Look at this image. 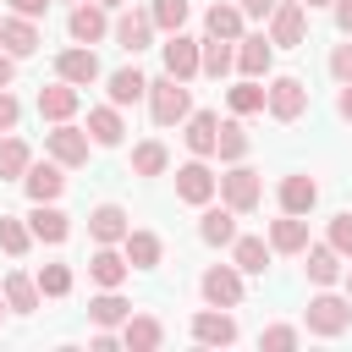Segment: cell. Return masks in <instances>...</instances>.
<instances>
[{
    "label": "cell",
    "instance_id": "d6a6232c",
    "mask_svg": "<svg viewBox=\"0 0 352 352\" xmlns=\"http://www.w3.org/2000/svg\"><path fill=\"white\" fill-rule=\"evenodd\" d=\"M138 99H148V77L138 66L110 72V104H138Z\"/></svg>",
    "mask_w": 352,
    "mask_h": 352
},
{
    "label": "cell",
    "instance_id": "2e32d148",
    "mask_svg": "<svg viewBox=\"0 0 352 352\" xmlns=\"http://www.w3.org/2000/svg\"><path fill=\"white\" fill-rule=\"evenodd\" d=\"M77 82H50V88H38V116L44 121H72L77 116Z\"/></svg>",
    "mask_w": 352,
    "mask_h": 352
},
{
    "label": "cell",
    "instance_id": "5b68a950",
    "mask_svg": "<svg viewBox=\"0 0 352 352\" xmlns=\"http://www.w3.org/2000/svg\"><path fill=\"white\" fill-rule=\"evenodd\" d=\"M165 72L170 77H182V82H192V77H204V38H187V33H170L165 44Z\"/></svg>",
    "mask_w": 352,
    "mask_h": 352
},
{
    "label": "cell",
    "instance_id": "603a6c76",
    "mask_svg": "<svg viewBox=\"0 0 352 352\" xmlns=\"http://www.w3.org/2000/svg\"><path fill=\"white\" fill-rule=\"evenodd\" d=\"M302 258H308V280H314V286H336V280H341V253H336L330 242H308Z\"/></svg>",
    "mask_w": 352,
    "mask_h": 352
},
{
    "label": "cell",
    "instance_id": "7402d4cb",
    "mask_svg": "<svg viewBox=\"0 0 352 352\" xmlns=\"http://www.w3.org/2000/svg\"><path fill=\"white\" fill-rule=\"evenodd\" d=\"M28 226H33V236H38V242H66V236H72V214H66V209H55V204H33Z\"/></svg>",
    "mask_w": 352,
    "mask_h": 352
},
{
    "label": "cell",
    "instance_id": "f907efd6",
    "mask_svg": "<svg viewBox=\"0 0 352 352\" xmlns=\"http://www.w3.org/2000/svg\"><path fill=\"white\" fill-rule=\"evenodd\" d=\"M336 110H341V121H352V82H341V94H336Z\"/></svg>",
    "mask_w": 352,
    "mask_h": 352
},
{
    "label": "cell",
    "instance_id": "277c9868",
    "mask_svg": "<svg viewBox=\"0 0 352 352\" xmlns=\"http://www.w3.org/2000/svg\"><path fill=\"white\" fill-rule=\"evenodd\" d=\"M198 292H204L209 308H236L242 302V270L236 264H209L198 275Z\"/></svg>",
    "mask_w": 352,
    "mask_h": 352
},
{
    "label": "cell",
    "instance_id": "52a82bcc",
    "mask_svg": "<svg viewBox=\"0 0 352 352\" xmlns=\"http://www.w3.org/2000/svg\"><path fill=\"white\" fill-rule=\"evenodd\" d=\"M88 132H77L72 121H55V132H44V148H50V160H60L66 170H77V165H88Z\"/></svg>",
    "mask_w": 352,
    "mask_h": 352
},
{
    "label": "cell",
    "instance_id": "681fc988",
    "mask_svg": "<svg viewBox=\"0 0 352 352\" xmlns=\"http://www.w3.org/2000/svg\"><path fill=\"white\" fill-rule=\"evenodd\" d=\"M11 77H16V55L0 50V88H11Z\"/></svg>",
    "mask_w": 352,
    "mask_h": 352
},
{
    "label": "cell",
    "instance_id": "8992f818",
    "mask_svg": "<svg viewBox=\"0 0 352 352\" xmlns=\"http://www.w3.org/2000/svg\"><path fill=\"white\" fill-rule=\"evenodd\" d=\"M302 33H308V6H302V0H280V6L270 11V44L297 50Z\"/></svg>",
    "mask_w": 352,
    "mask_h": 352
},
{
    "label": "cell",
    "instance_id": "f35d334b",
    "mask_svg": "<svg viewBox=\"0 0 352 352\" xmlns=\"http://www.w3.org/2000/svg\"><path fill=\"white\" fill-rule=\"evenodd\" d=\"M28 242H33V226H22L16 214H0V248H6L11 258H22V253H28Z\"/></svg>",
    "mask_w": 352,
    "mask_h": 352
},
{
    "label": "cell",
    "instance_id": "4dcf8cb0",
    "mask_svg": "<svg viewBox=\"0 0 352 352\" xmlns=\"http://www.w3.org/2000/svg\"><path fill=\"white\" fill-rule=\"evenodd\" d=\"M204 33L209 38H242V6H226V0H214L209 11H204Z\"/></svg>",
    "mask_w": 352,
    "mask_h": 352
},
{
    "label": "cell",
    "instance_id": "3957f363",
    "mask_svg": "<svg viewBox=\"0 0 352 352\" xmlns=\"http://www.w3.org/2000/svg\"><path fill=\"white\" fill-rule=\"evenodd\" d=\"M258 198H264V182H258V170H248L242 160L220 176V204H231L236 214H253L258 209Z\"/></svg>",
    "mask_w": 352,
    "mask_h": 352
},
{
    "label": "cell",
    "instance_id": "83f0119b",
    "mask_svg": "<svg viewBox=\"0 0 352 352\" xmlns=\"http://www.w3.org/2000/svg\"><path fill=\"white\" fill-rule=\"evenodd\" d=\"M0 292H6V302H11V314H33L38 308V275H22V270H11L6 280H0Z\"/></svg>",
    "mask_w": 352,
    "mask_h": 352
},
{
    "label": "cell",
    "instance_id": "c3c4849f",
    "mask_svg": "<svg viewBox=\"0 0 352 352\" xmlns=\"http://www.w3.org/2000/svg\"><path fill=\"white\" fill-rule=\"evenodd\" d=\"M336 28L352 38V0H336Z\"/></svg>",
    "mask_w": 352,
    "mask_h": 352
},
{
    "label": "cell",
    "instance_id": "e0dca14e",
    "mask_svg": "<svg viewBox=\"0 0 352 352\" xmlns=\"http://www.w3.org/2000/svg\"><path fill=\"white\" fill-rule=\"evenodd\" d=\"M126 231H132V220H126L121 204H99V209L88 214V236H94V242H126Z\"/></svg>",
    "mask_w": 352,
    "mask_h": 352
},
{
    "label": "cell",
    "instance_id": "f1b7e54d",
    "mask_svg": "<svg viewBox=\"0 0 352 352\" xmlns=\"http://www.w3.org/2000/svg\"><path fill=\"white\" fill-rule=\"evenodd\" d=\"M88 319H94L99 330H110V324H126V319H132V302H126L116 286H104V292L88 302Z\"/></svg>",
    "mask_w": 352,
    "mask_h": 352
},
{
    "label": "cell",
    "instance_id": "db71d44e",
    "mask_svg": "<svg viewBox=\"0 0 352 352\" xmlns=\"http://www.w3.org/2000/svg\"><path fill=\"white\" fill-rule=\"evenodd\" d=\"M6 308H11V302H6V292H0V319H6Z\"/></svg>",
    "mask_w": 352,
    "mask_h": 352
},
{
    "label": "cell",
    "instance_id": "d4e9b609",
    "mask_svg": "<svg viewBox=\"0 0 352 352\" xmlns=\"http://www.w3.org/2000/svg\"><path fill=\"white\" fill-rule=\"evenodd\" d=\"M121 132H126L121 104H99V110H88V138H94L99 148H116V143H121Z\"/></svg>",
    "mask_w": 352,
    "mask_h": 352
},
{
    "label": "cell",
    "instance_id": "8fae6325",
    "mask_svg": "<svg viewBox=\"0 0 352 352\" xmlns=\"http://www.w3.org/2000/svg\"><path fill=\"white\" fill-rule=\"evenodd\" d=\"M264 110H270L275 121H297V116L308 110V88H302V77H275V82H270Z\"/></svg>",
    "mask_w": 352,
    "mask_h": 352
},
{
    "label": "cell",
    "instance_id": "8d00e7d4",
    "mask_svg": "<svg viewBox=\"0 0 352 352\" xmlns=\"http://www.w3.org/2000/svg\"><path fill=\"white\" fill-rule=\"evenodd\" d=\"M236 66V50H231V38H204V77H226Z\"/></svg>",
    "mask_w": 352,
    "mask_h": 352
},
{
    "label": "cell",
    "instance_id": "1f68e13d",
    "mask_svg": "<svg viewBox=\"0 0 352 352\" xmlns=\"http://www.w3.org/2000/svg\"><path fill=\"white\" fill-rule=\"evenodd\" d=\"M121 253H126V264H132V270H154V264H160V253H165V242H160L154 231H126Z\"/></svg>",
    "mask_w": 352,
    "mask_h": 352
},
{
    "label": "cell",
    "instance_id": "5bb4252c",
    "mask_svg": "<svg viewBox=\"0 0 352 352\" xmlns=\"http://www.w3.org/2000/svg\"><path fill=\"white\" fill-rule=\"evenodd\" d=\"M198 236L209 242V248H231L236 242V209L231 204H204V220H198Z\"/></svg>",
    "mask_w": 352,
    "mask_h": 352
},
{
    "label": "cell",
    "instance_id": "f546056e",
    "mask_svg": "<svg viewBox=\"0 0 352 352\" xmlns=\"http://www.w3.org/2000/svg\"><path fill=\"white\" fill-rule=\"evenodd\" d=\"M160 341H165V324L154 314H132L126 330H121V346H132V352H154Z\"/></svg>",
    "mask_w": 352,
    "mask_h": 352
},
{
    "label": "cell",
    "instance_id": "bcb514c9",
    "mask_svg": "<svg viewBox=\"0 0 352 352\" xmlns=\"http://www.w3.org/2000/svg\"><path fill=\"white\" fill-rule=\"evenodd\" d=\"M236 6H242V16H270L280 0H236Z\"/></svg>",
    "mask_w": 352,
    "mask_h": 352
},
{
    "label": "cell",
    "instance_id": "b9f144b4",
    "mask_svg": "<svg viewBox=\"0 0 352 352\" xmlns=\"http://www.w3.org/2000/svg\"><path fill=\"white\" fill-rule=\"evenodd\" d=\"M302 336L292 330V324H270V330H258V346H270V352H292Z\"/></svg>",
    "mask_w": 352,
    "mask_h": 352
},
{
    "label": "cell",
    "instance_id": "7c38bea8",
    "mask_svg": "<svg viewBox=\"0 0 352 352\" xmlns=\"http://www.w3.org/2000/svg\"><path fill=\"white\" fill-rule=\"evenodd\" d=\"M66 165L60 160H44V165H28V176H22V187H28V198L33 204H55L60 192H66V176H60Z\"/></svg>",
    "mask_w": 352,
    "mask_h": 352
},
{
    "label": "cell",
    "instance_id": "f5cc1de1",
    "mask_svg": "<svg viewBox=\"0 0 352 352\" xmlns=\"http://www.w3.org/2000/svg\"><path fill=\"white\" fill-rule=\"evenodd\" d=\"M302 6H308V11H314V6H336V0H302Z\"/></svg>",
    "mask_w": 352,
    "mask_h": 352
},
{
    "label": "cell",
    "instance_id": "ba28073f",
    "mask_svg": "<svg viewBox=\"0 0 352 352\" xmlns=\"http://www.w3.org/2000/svg\"><path fill=\"white\" fill-rule=\"evenodd\" d=\"M214 192H220V176H214V170H209V165H204V160L192 154V160H187V165L176 170V198H182V204H198V209H204V204H209Z\"/></svg>",
    "mask_w": 352,
    "mask_h": 352
},
{
    "label": "cell",
    "instance_id": "d6986e66",
    "mask_svg": "<svg viewBox=\"0 0 352 352\" xmlns=\"http://www.w3.org/2000/svg\"><path fill=\"white\" fill-rule=\"evenodd\" d=\"M270 60H275V44H270L264 33L236 38V72H242V77H264V72H270Z\"/></svg>",
    "mask_w": 352,
    "mask_h": 352
},
{
    "label": "cell",
    "instance_id": "60d3db41",
    "mask_svg": "<svg viewBox=\"0 0 352 352\" xmlns=\"http://www.w3.org/2000/svg\"><path fill=\"white\" fill-rule=\"evenodd\" d=\"M38 292H44V297H66V292H72V270H66V264H44V270H38Z\"/></svg>",
    "mask_w": 352,
    "mask_h": 352
},
{
    "label": "cell",
    "instance_id": "484cf974",
    "mask_svg": "<svg viewBox=\"0 0 352 352\" xmlns=\"http://www.w3.org/2000/svg\"><path fill=\"white\" fill-rule=\"evenodd\" d=\"M270 248H275V253H302V248H308V220L280 209V220L270 226Z\"/></svg>",
    "mask_w": 352,
    "mask_h": 352
},
{
    "label": "cell",
    "instance_id": "cb8c5ba5",
    "mask_svg": "<svg viewBox=\"0 0 352 352\" xmlns=\"http://www.w3.org/2000/svg\"><path fill=\"white\" fill-rule=\"evenodd\" d=\"M0 44H6L16 60H28V55L38 50V28H33V16H6V22H0Z\"/></svg>",
    "mask_w": 352,
    "mask_h": 352
},
{
    "label": "cell",
    "instance_id": "4316f807",
    "mask_svg": "<svg viewBox=\"0 0 352 352\" xmlns=\"http://www.w3.org/2000/svg\"><path fill=\"white\" fill-rule=\"evenodd\" d=\"M270 253H275V248H270L264 236H236V242H231V264H236L242 275H264V270H270Z\"/></svg>",
    "mask_w": 352,
    "mask_h": 352
},
{
    "label": "cell",
    "instance_id": "11a10c76",
    "mask_svg": "<svg viewBox=\"0 0 352 352\" xmlns=\"http://www.w3.org/2000/svg\"><path fill=\"white\" fill-rule=\"evenodd\" d=\"M346 297H352V270H346Z\"/></svg>",
    "mask_w": 352,
    "mask_h": 352
},
{
    "label": "cell",
    "instance_id": "74e56055",
    "mask_svg": "<svg viewBox=\"0 0 352 352\" xmlns=\"http://www.w3.org/2000/svg\"><path fill=\"white\" fill-rule=\"evenodd\" d=\"M214 154H220L226 165H236V160L248 154V132H242V121H220V138H214Z\"/></svg>",
    "mask_w": 352,
    "mask_h": 352
},
{
    "label": "cell",
    "instance_id": "6da1fadb",
    "mask_svg": "<svg viewBox=\"0 0 352 352\" xmlns=\"http://www.w3.org/2000/svg\"><path fill=\"white\" fill-rule=\"evenodd\" d=\"M148 116H154V126H182L187 116H192V99H187V82L182 77H154L148 82Z\"/></svg>",
    "mask_w": 352,
    "mask_h": 352
},
{
    "label": "cell",
    "instance_id": "30bf717a",
    "mask_svg": "<svg viewBox=\"0 0 352 352\" xmlns=\"http://www.w3.org/2000/svg\"><path fill=\"white\" fill-rule=\"evenodd\" d=\"M55 77H60V82H77V88L99 82V55H94V44H72V50H60V55H55Z\"/></svg>",
    "mask_w": 352,
    "mask_h": 352
},
{
    "label": "cell",
    "instance_id": "e575fe53",
    "mask_svg": "<svg viewBox=\"0 0 352 352\" xmlns=\"http://www.w3.org/2000/svg\"><path fill=\"white\" fill-rule=\"evenodd\" d=\"M165 165H170V154H165L160 138H148V143L132 148V176H165Z\"/></svg>",
    "mask_w": 352,
    "mask_h": 352
},
{
    "label": "cell",
    "instance_id": "816d5d0a",
    "mask_svg": "<svg viewBox=\"0 0 352 352\" xmlns=\"http://www.w3.org/2000/svg\"><path fill=\"white\" fill-rule=\"evenodd\" d=\"M99 6H104V11H121V6H132V0H99Z\"/></svg>",
    "mask_w": 352,
    "mask_h": 352
},
{
    "label": "cell",
    "instance_id": "d590c367",
    "mask_svg": "<svg viewBox=\"0 0 352 352\" xmlns=\"http://www.w3.org/2000/svg\"><path fill=\"white\" fill-rule=\"evenodd\" d=\"M28 165H33L28 143H22V138H6V143H0V182H22Z\"/></svg>",
    "mask_w": 352,
    "mask_h": 352
},
{
    "label": "cell",
    "instance_id": "7a4b0ae2",
    "mask_svg": "<svg viewBox=\"0 0 352 352\" xmlns=\"http://www.w3.org/2000/svg\"><path fill=\"white\" fill-rule=\"evenodd\" d=\"M302 324H308L314 336H346V330H352V297H336V292H319V297H308V308H302Z\"/></svg>",
    "mask_w": 352,
    "mask_h": 352
},
{
    "label": "cell",
    "instance_id": "7dc6e473",
    "mask_svg": "<svg viewBox=\"0 0 352 352\" xmlns=\"http://www.w3.org/2000/svg\"><path fill=\"white\" fill-rule=\"evenodd\" d=\"M11 11H16V16H44L50 0H11Z\"/></svg>",
    "mask_w": 352,
    "mask_h": 352
},
{
    "label": "cell",
    "instance_id": "ab89813d",
    "mask_svg": "<svg viewBox=\"0 0 352 352\" xmlns=\"http://www.w3.org/2000/svg\"><path fill=\"white\" fill-rule=\"evenodd\" d=\"M148 11H154V28L160 33H182L187 28V0H154Z\"/></svg>",
    "mask_w": 352,
    "mask_h": 352
},
{
    "label": "cell",
    "instance_id": "ac0fdd59",
    "mask_svg": "<svg viewBox=\"0 0 352 352\" xmlns=\"http://www.w3.org/2000/svg\"><path fill=\"white\" fill-rule=\"evenodd\" d=\"M88 275H94L99 286H121V280L132 275V264H126V253H116V242H99L94 258H88Z\"/></svg>",
    "mask_w": 352,
    "mask_h": 352
},
{
    "label": "cell",
    "instance_id": "836d02e7",
    "mask_svg": "<svg viewBox=\"0 0 352 352\" xmlns=\"http://www.w3.org/2000/svg\"><path fill=\"white\" fill-rule=\"evenodd\" d=\"M226 99H231V110H236V116H258V110H264V99H270V88H258V77H242L236 88H226Z\"/></svg>",
    "mask_w": 352,
    "mask_h": 352
},
{
    "label": "cell",
    "instance_id": "ffe728a7",
    "mask_svg": "<svg viewBox=\"0 0 352 352\" xmlns=\"http://www.w3.org/2000/svg\"><path fill=\"white\" fill-rule=\"evenodd\" d=\"M182 138H187V148H192L198 160H209V154H214V138H220V116H214V110H192Z\"/></svg>",
    "mask_w": 352,
    "mask_h": 352
},
{
    "label": "cell",
    "instance_id": "9c48e42d",
    "mask_svg": "<svg viewBox=\"0 0 352 352\" xmlns=\"http://www.w3.org/2000/svg\"><path fill=\"white\" fill-rule=\"evenodd\" d=\"M110 38H116L126 55L148 50V38H154V11H138V6H126V11L110 22Z\"/></svg>",
    "mask_w": 352,
    "mask_h": 352
},
{
    "label": "cell",
    "instance_id": "ee69618b",
    "mask_svg": "<svg viewBox=\"0 0 352 352\" xmlns=\"http://www.w3.org/2000/svg\"><path fill=\"white\" fill-rule=\"evenodd\" d=\"M330 77H336V82H352V38L330 50Z\"/></svg>",
    "mask_w": 352,
    "mask_h": 352
},
{
    "label": "cell",
    "instance_id": "f6af8a7d",
    "mask_svg": "<svg viewBox=\"0 0 352 352\" xmlns=\"http://www.w3.org/2000/svg\"><path fill=\"white\" fill-rule=\"evenodd\" d=\"M16 121H22V104H16V94H6V88H0V132H11Z\"/></svg>",
    "mask_w": 352,
    "mask_h": 352
},
{
    "label": "cell",
    "instance_id": "9a60e30c",
    "mask_svg": "<svg viewBox=\"0 0 352 352\" xmlns=\"http://www.w3.org/2000/svg\"><path fill=\"white\" fill-rule=\"evenodd\" d=\"M192 341H198V346H231V341H236V319H231L226 308H220V314H214V308H209V314H192Z\"/></svg>",
    "mask_w": 352,
    "mask_h": 352
},
{
    "label": "cell",
    "instance_id": "4fadbf2b",
    "mask_svg": "<svg viewBox=\"0 0 352 352\" xmlns=\"http://www.w3.org/2000/svg\"><path fill=\"white\" fill-rule=\"evenodd\" d=\"M66 33H72V44H99V38L110 33V16H104V6H99V0L77 6V11H72V22H66Z\"/></svg>",
    "mask_w": 352,
    "mask_h": 352
},
{
    "label": "cell",
    "instance_id": "7bdbcfd3",
    "mask_svg": "<svg viewBox=\"0 0 352 352\" xmlns=\"http://www.w3.org/2000/svg\"><path fill=\"white\" fill-rule=\"evenodd\" d=\"M330 248H336L341 258H352V214H336V220H330Z\"/></svg>",
    "mask_w": 352,
    "mask_h": 352
},
{
    "label": "cell",
    "instance_id": "44dd1931",
    "mask_svg": "<svg viewBox=\"0 0 352 352\" xmlns=\"http://www.w3.org/2000/svg\"><path fill=\"white\" fill-rule=\"evenodd\" d=\"M314 204H319V182L302 176V170H292V176L280 182V209H286V214H308Z\"/></svg>",
    "mask_w": 352,
    "mask_h": 352
}]
</instances>
